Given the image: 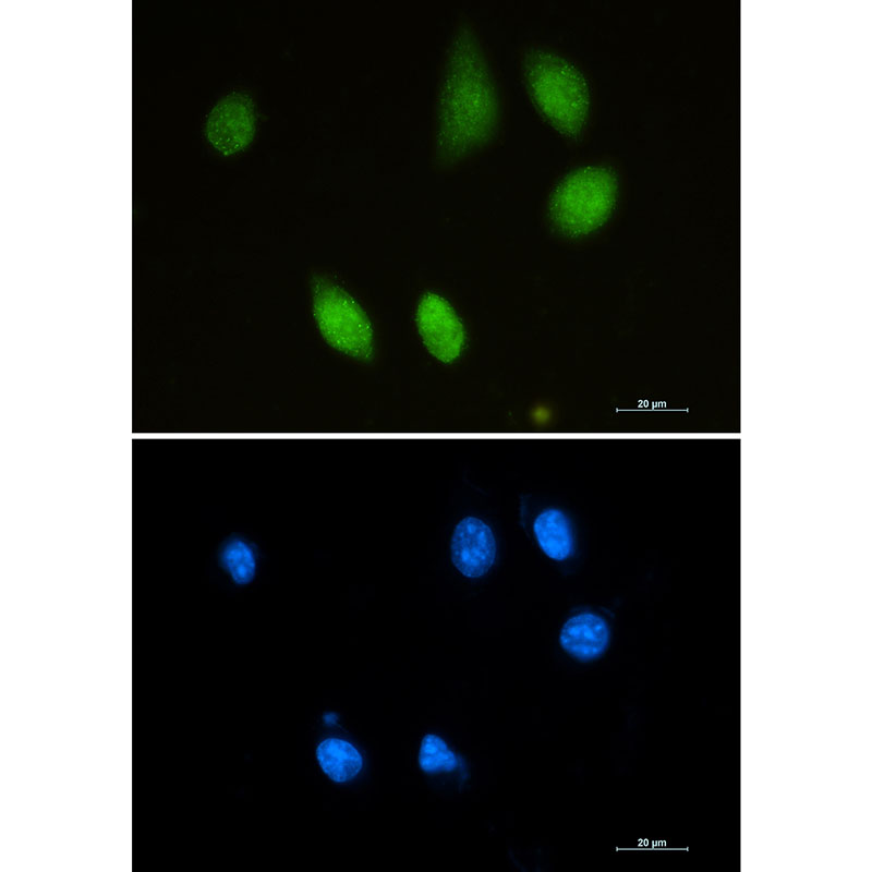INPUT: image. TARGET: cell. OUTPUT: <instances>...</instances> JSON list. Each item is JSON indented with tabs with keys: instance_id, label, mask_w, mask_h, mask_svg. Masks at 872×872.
Here are the masks:
<instances>
[{
	"instance_id": "cell-1",
	"label": "cell",
	"mask_w": 872,
	"mask_h": 872,
	"mask_svg": "<svg viewBox=\"0 0 872 872\" xmlns=\"http://www.w3.org/2000/svg\"><path fill=\"white\" fill-rule=\"evenodd\" d=\"M500 120L493 72L479 37L467 21L456 27L437 95L435 161L449 166L489 142Z\"/></svg>"
},
{
	"instance_id": "cell-11",
	"label": "cell",
	"mask_w": 872,
	"mask_h": 872,
	"mask_svg": "<svg viewBox=\"0 0 872 872\" xmlns=\"http://www.w3.org/2000/svg\"><path fill=\"white\" fill-rule=\"evenodd\" d=\"M218 561L235 584H247L255 576L256 559L254 552L240 537H230L221 545Z\"/></svg>"
},
{
	"instance_id": "cell-8",
	"label": "cell",
	"mask_w": 872,
	"mask_h": 872,
	"mask_svg": "<svg viewBox=\"0 0 872 872\" xmlns=\"http://www.w3.org/2000/svg\"><path fill=\"white\" fill-rule=\"evenodd\" d=\"M559 641L561 647L582 662L600 657L609 642L607 622L595 614H580L564 625Z\"/></svg>"
},
{
	"instance_id": "cell-6",
	"label": "cell",
	"mask_w": 872,
	"mask_h": 872,
	"mask_svg": "<svg viewBox=\"0 0 872 872\" xmlns=\"http://www.w3.org/2000/svg\"><path fill=\"white\" fill-rule=\"evenodd\" d=\"M416 324L425 347L436 359L450 363L460 355L465 339L463 325L445 299L425 293L417 306Z\"/></svg>"
},
{
	"instance_id": "cell-13",
	"label": "cell",
	"mask_w": 872,
	"mask_h": 872,
	"mask_svg": "<svg viewBox=\"0 0 872 872\" xmlns=\"http://www.w3.org/2000/svg\"><path fill=\"white\" fill-rule=\"evenodd\" d=\"M324 720H325V722H326L328 725H332V724H335V723H336V720H337V715H336V714H334V713H327V714H325V715H324Z\"/></svg>"
},
{
	"instance_id": "cell-3",
	"label": "cell",
	"mask_w": 872,
	"mask_h": 872,
	"mask_svg": "<svg viewBox=\"0 0 872 872\" xmlns=\"http://www.w3.org/2000/svg\"><path fill=\"white\" fill-rule=\"evenodd\" d=\"M618 175L604 165H585L566 173L554 186L547 217L556 231L578 238L602 227L617 202Z\"/></svg>"
},
{
	"instance_id": "cell-5",
	"label": "cell",
	"mask_w": 872,
	"mask_h": 872,
	"mask_svg": "<svg viewBox=\"0 0 872 872\" xmlns=\"http://www.w3.org/2000/svg\"><path fill=\"white\" fill-rule=\"evenodd\" d=\"M256 129L255 104L251 95L233 90L221 97L209 111L205 134L211 145L225 155L247 146Z\"/></svg>"
},
{
	"instance_id": "cell-2",
	"label": "cell",
	"mask_w": 872,
	"mask_h": 872,
	"mask_svg": "<svg viewBox=\"0 0 872 872\" xmlns=\"http://www.w3.org/2000/svg\"><path fill=\"white\" fill-rule=\"evenodd\" d=\"M522 71L538 111L562 134L578 138L591 106L590 85L584 73L568 58L541 46L526 49Z\"/></svg>"
},
{
	"instance_id": "cell-7",
	"label": "cell",
	"mask_w": 872,
	"mask_h": 872,
	"mask_svg": "<svg viewBox=\"0 0 872 872\" xmlns=\"http://www.w3.org/2000/svg\"><path fill=\"white\" fill-rule=\"evenodd\" d=\"M450 552L455 567L463 576L482 577L495 561L494 534L482 520L474 517L464 518L453 531Z\"/></svg>"
},
{
	"instance_id": "cell-4",
	"label": "cell",
	"mask_w": 872,
	"mask_h": 872,
	"mask_svg": "<svg viewBox=\"0 0 872 872\" xmlns=\"http://www.w3.org/2000/svg\"><path fill=\"white\" fill-rule=\"evenodd\" d=\"M313 313L325 340L352 358L371 361L373 328L361 305L341 287L315 276L312 280Z\"/></svg>"
},
{
	"instance_id": "cell-12",
	"label": "cell",
	"mask_w": 872,
	"mask_h": 872,
	"mask_svg": "<svg viewBox=\"0 0 872 872\" xmlns=\"http://www.w3.org/2000/svg\"><path fill=\"white\" fill-rule=\"evenodd\" d=\"M419 763L427 773L449 772L457 766V758L441 738L429 734L422 740Z\"/></svg>"
},
{
	"instance_id": "cell-10",
	"label": "cell",
	"mask_w": 872,
	"mask_h": 872,
	"mask_svg": "<svg viewBox=\"0 0 872 872\" xmlns=\"http://www.w3.org/2000/svg\"><path fill=\"white\" fill-rule=\"evenodd\" d=\"M316 755L322 770L338 783L353 778L363 764L360 752L351 743L336 738L322 741Z\"/></svg>"
},
{
	"instance_id": "cell-9",
	"label": "cell",
	"mask_w": 872,
	"mask_h": 872,
	"mask_svg": "<svg viewBox=\"0 0 872 872\" xmlns=\"http://www.w3.org/2000/svg\"><path fill=\"white\" fill-rule=\"evenodd\" d=\"M542 550L555 560L568 558L573 549V537L568 518L559 510L543 511L533 524Z\"/></svg>"
}]
</instances>
